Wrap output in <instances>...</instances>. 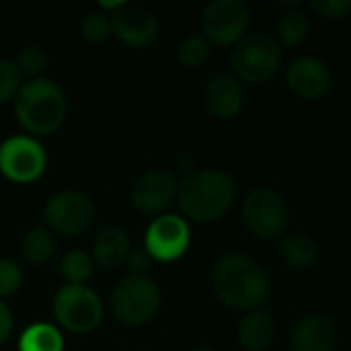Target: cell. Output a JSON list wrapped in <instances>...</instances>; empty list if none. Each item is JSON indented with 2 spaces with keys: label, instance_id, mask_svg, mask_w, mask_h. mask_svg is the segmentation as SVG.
Wrapping results in <instances>:
<instances>
[{
  "label": "cell",
  "instance_id": "obj_1",
  "mask_svg": "<svg viewBox=\"0 0 351 351\" xmlns=\"http://www.w3.org/2000/svg\"><path fill=\"white\" fill-rule=\"evenodd\" d=\"M212 288L218 300L234 311H259L269 298V280L263 267L249 255L228 253L212 269Z\"/></svg>",
  "mask_w": 351,
  "mask_h": 351
},
{
  "label": "cell",
  "instance_id": "obj_2",
  "mask_svg": "<svg viewBox=\"0 0 351 351\" xmlns=\"http://www.w3.org/2000/svg\"><path fill=\"white\" fill-rule=\"evenodd\" d=\"M234 179L220 169H197L179 183L181 212L195 222L220 220L234 204Z\"/></svg>",
  "mask_w": 351,
  "mask_h": 351
},
{
  "label": "cell",
  "instance_id": "obj_3",
  "mask_svg": "<svg viewBox=\"0 0 351 351\" xmlns=\"http://www.w3.org/2000/svg\"><path fill=\"white\" fill-rule=\"evenodd\" d=\"M66 93L49 78H31L21 84L14 99L16 121L29 136H49L66 119Z\"/></svg>",
  "mask_w": 351,
  "mask_h": 351
},
{
  "label": "cell",
  "instance_id": "obj_4",
  "mask_svg": "<svg viewBox=\"0 0 351 351\" xmlns=\"http://www.w3.org/2000/svg\"><path fill=\"white\" fill-rule=\"evenodd\" d=\"M284 62V47L269 33H247L230 53L234 78L249 84H265Z\"/></svg>",
  "mask_w": 351,
  "mask_h": 351
},
{
  "label": "cell",
  "instance_id": "obj_5",
  "mask_svg": "<svg viewBox=\"0 0 351 351\" xmlns=\"http://www.w3.org/2000/svg\"><path fill=\"white\" fill-rule=\"evenodd\" d=\"M160 308V288L148 276L123 278L111 294L115 319L128 327L148 323Z\"/></svg>",
  "mask_w": 351,
  "mask_h": 351
},
{
  "label": "cell",
  "instance_id": "obj_6",
  "mask_svg": "<svg viewBox=\"0 0 351 351\" xmlns=\"http://www.w3.org/2000/svg\"><path fill=\"white\" fill-rule=\"evenodd\" d=\"M243 222L251 234L263 241L284 237L290 222V208L284 195L271 187L253 189L243 202Z\"/></svg>",
  "mask_w": 351,
  "mask_h": 351
},
{
  "label": "cell",
  "instance_id": "obj_7",
  "mask_svg": "<svg viewBox=\"0 0 351 351\" xmlns=\"http://www.w3.org/2000/svg\"><path fill=\"white\" fill-rule=\"evenodd\" d=\"M53 315L66 331L90 333L103 321V302L99 294L86 284H66L53 298Z\"/></svg>",
  "mask_w": 351,
  "mask_h": 351
},
{
  "label": "cell",
  "instance_id": "obj_8",
  "mask_svg": "<svg viewBox=\"0 0 351 351\" xmlns=\"http://www.w3.org/2000/svg\"><path fill=\"white\" fill-rule=\"evenodd\" d=\"M251 27V8L245 0H212L202 14L204 37L212 45H237Z\"/></svg>",
  "mask_w": 351,
  "mask_h": 351
},
{
  "label": "cell",
  "instance_id": "obj_9",
  "mask_svg": "<svg viewBox=\"0 0 351 351\" xmlns=\"http://www.w3.org/2000/svg\"><path fill=\"white\" fill-rule=\"evenodd\" d=\"M43 220L49 230L66 237H76L93 226L95 206L80 191H60L45 202Z\"/></svg>",
  "mask_w": 351,
  "mask_h": 351
},
{
  "label": "cell",
  "instance_id": "obj_10",
  "mask_svg": "<svg viewBox=\"0 0 351 351\" xmlns=\"http://www.w3.org/2000/svg\"><path fill=\"white\" fill-rule=\"evenodd\" d=\"M45 167V148L33 136H12L0 144V173L12 183H33Z\"/></svg>",
  "mask_w": 351,
  "mask_h": 351
},
{
  "label": "cell",
  "instance_id": "obj_11",
  "mask_svg": "<svg viewBox=\"0 0 351 351\" xmlns=\"http://www.w3.org/2000/svg\"><path fill=\"white\" fill-rule=\"evenodd\" d=\"M191 243V230L185 218L175 214H160L146 230L144 249L154 261H175L185 255Z\"/></svg>",
  "mask_w": 351,
  "mask_h": 351
},
{
  "label": "cell",
  "instance_id": "obj_12",
  "mask_svg": "<svg viewBox=\"0 0 351 351\" xmlns=\"http://www.w3.org/2000/svg\"><path fill=\"white\" fill-rule=\"evenodd\" d=\"M177 193H179L177 177L167 169H152L134 181L130 197L138 212L160 214L175 202Z\"/></svg>",
  "mask_w": 351,
  "mask_h": 351
},
{
  "label": "cell",
  "instance_id": "obj_13",
  "mask_svg": "<svg viewBox=\"0 0 351 351\" xmlns=\"http://www.w3.org/2000/svg\"><path fill=\"white\" fill-rule=\"evenodd\" d=\"M113 33L132 47H146L158 35V21L154 12L138 2H121V6L109 14Z\"/></svg>",
  "mask_w": 351,
  "mask_h": 351
},
{
  "label": "cell",
  "instance_id": "obj_14",
  "mask_svg": "<svg viewBox=\"0 0 351 351\" xmlns=\"http://www.w3.org/2000/svg\"><path fill=\"white\" fill-rule=\"evenodd\" d=\"M331 68L325 60L317 56H298L288 64L286 84L288 88L304 101L321 99L331 86Z\"/></svg>",
  "mask_w": 351,
  "mask_h": 351
},
{
  "label": "cell",
  "instance_id": "obj_15",
  "mask_svg": "<svg viewBox=\"0 0 351 351\" xmlns=\"http://www.w3.org/2000/svg\"><path fill=\"white\" fill-rule=\"evenodd\" d=\"M204 105L210 115L218 119H230L241 113L245 105V86L230 74H218L210 78L204 88Z\"/></svg>",
  "mask_w": 351,
  "mask_h": 351
},
{
  "label": "cell",
  "instance_id": "obj_16",
  "mask_svg": "<svg viewBox=\"0 0 351 351\" xmlns=\"http://www.w3.org/2000/svg\"><path fill=\"white\" fill-rule=\"evenodd\" d=\"M335 343L337 329L333 321L323 315L300 319L292 331V351H333Z\"/></svg>",
  "mask_w": 351,
  "mask_h": 351
},
{
  "label": "cell",
  "instance_id": "obj_17",
  "mask_svg": "<svg viewBox=\"0 0 351 351\" xmlns=\"http://www.w3.org/2000/svg\"><path fill=\"white\" fill-rule=\"evenodd\" d=\"M237 339L247 351L267 350L276 339V321L265 311H251L239 321Z\"/></svg>",
  "mask_w": 351,
  "mask_h": 351
},
{
  "label": "cell",
  "instance_id": "obj_18",
  "mask_svg": "<svg viewBox=\"0 0 351 351\" xmlns=\"http://www.w3.org/2000/svg\"><path fill=\"white\" fill-rule=\"evenodd\" d=\"M130 237L119 226L103 228L93 241V259L105 269H113L128 259Z\"/></svg>",
  "mask_w": 351,
  "mask_h": 351
},
{
  "label": "cell",
  "instance_id": "obj_19",
  "mask_svg": "<svg viewBox=\"0 0 351 351\" xmlns=\"http://www.w3.org/2000/svg\"><path fill=\"white\" fill-rule=\"evenodd\" d=\"M282 259L294 269H311L321 261V245L306 232H290L282 237Z\"/></svg>",
  "mask_w": 351,
  "mask_h": 351
},
{
  "label": "cell",
  "instance_id": "obj_20",
  "mask_svg": "<svg viewBox=\"0 0 351 351\" xmlns=\"http://www.w3.org/2000/svg\"><path fill=\"white\" fill-rule=\"evenodd\" d=\"M19 351H64V337L49 323H33L21 333Z\"/></svg>",
  "mask_w": 351,
  "mask_h": 351
},
{
  "label": "cell",
  "instance_id": "obj_21",
  "mask_svg": "<svg viewBox=\"0 0 351 351\" xmlns=\"http://www.w3.org/2000/svg\"><path fill=\"white\" fill-rule=\"evenodd\" d=\"M311 31V19L300 10H286L278 21V43L282 47H296L306 41Z\"/></svg>",
  "mask_w": 351,
  "mask_h": 351
},
{
  "label": "cell",
  "instance_id": "obj_22",
  "mask_svg": "<svg viewBox=\"0 0 351 351\" xmlns=\"http://www.w3.org/2000/svg\"><path fill=\"white\" fill-rule=\"evenodd\" d=\"M23 255L33 265H43L53 255V237L47 226H33L25 234Z\"/></svg>",
  "mask_w": 351,
  "mask_h": 351
},
{
  "label": "cell",
  "instance_id": "obj_23",
  "mask_svg": "<svg viewBox=\"0 0 351 351\" xmlns=\"http://www.w3.org/2000/svg\"><path fill=\"white\" fill-rule=\"evenodd\" d=\"M95 269V259L84 253V251H70L64 255L62 263H60V274L66 280V284L72 286H84L86 280H90Z\"/></svg>",
  "mask_w": 351,
  "mask_h": 351
},
{
  "label": "cell",
  "instance_id": "obj_24",
  "mask_svg": "<svg viewBox=\"0 0 351 351\" xmlns=\"http://www.w3.org/2000/svg\"><path fill=\"white\" fill-rule=\"evenodd\" d=\"M210 56H212V43L199 33L187 35L177 49V58L185 68H199L210 60Z\"/></svg>",
  "mask_w": 351,
  "mask_h": 351
},
{
  "label": "cell",
  "instance_id": "obj_25",
  "mask_svg": "<svg viewBox=\"0 0 351 351\" xmlns=\"http://www.w3.org/2000/svg\"><path fill=\"white\" fill-rule=\"evenodd\" d=\"M80 33L90 43H103L111 37L113 25L107 12H88L80 23Z\"/></svg>",
  "mask_w": 351,
  "mask_h": 351
},
{
  "label": "cell",
  "instance_id": "obj_26",
  "mask_svg": "<svg viewBox=\"0 0 351 351\" xmlns=\"http://www.w3.org/2000/svg\"><path fill=\"white\" fill-rule=\"evenodd\" d=\"M14 66H16L19 74L37 78V74H41L47 68V53L37 45H27L16 53Z\"/></svg>",
  "mask_w": 351,
  "mask_h": 351
},
{
  "label": "cell",
  "instance_id": "obj_27",
  "mask_svg": "<svg viewBox=\"0 0 351 351\" xmlns=\"http://www.w3.org/2000/svg\"><path fill=\"white\" fill-rule=\"evenodd\" d=\"M19 88H21V74L14 62L0 58V103L14 99Z\"/></svg>",
  "mask_w": 351,
  "mask_h": 351
},
{
  "label": "cell",
  "instance_id": "obj_28",
  "mask_svg": "<svg viewBox=\"0 0 351 351\" xmlns=\"http://www.w3.org/2000/svg\"><path fill=\"white\" fill-rule=\"evenodd\" d=\"M23 284V269L12 259H0V300L14 294Z\"/></svg>",
  "mask_w": 351,
  "mask_h": 351
},
{
  "label": "cell",
  "instance_id": "obj_29",
  "mask_svg": "<svg viewBox=\"0 0 351 351\" xmlns=\"http://www.w3.org/2000/svg\"><path fill=\"white\" fill-rule=\"evenodd\" d=\"M308 6L319 16H323L327 21H335V19H343L350 14L351 0H311Z\"/></svg>",
  "mask_w": 351,
  "mask_h": 351
},
{
  "label": "cell",
  "instance_id": "obj_30",
  "mask_svg": "<svg viewBox=\"0 0 351 351\" xmlns=\"http://www.w3.org/2000/svg\"><path fill=\"white\" fill-rule=\"evenodd\" d=\"M125 261H128V267H130L132 276H148L154 259L150 257V253L144 247H136V249H130Z\"/></svg>",
  "mask_w": 351,
  "mask_h": 351
},
{
  "label": "cell",
  "instance_id": "obj_31",
  "mask_svg": "<svg viewBox=\"0 0 351 351\" xmlns=\"http://www.w3.org/2000/svg\"><path fill=\"white\" fill-rule=\"evenodd\" d=\"M10 333H12V313L0 300V346L10 337Z\"/></svg>",
  "mask_w": 351,
  "mask_h": 351
},
{
  "label": "cell",
  "instance_id": "obj_32",
  "mask_svg": "<svg viewBox=\"0 0 351 351\" xmlns=\"http://www.w3.org/2000/svg\"><path fill=\"white\" fill-rule=\"evenodd\" d=\"M197 351H216V350H210V348H202V350H197Z\"/></svg>",
  "mask_w": 351,
  "mask_h": 351
}]
</instances>
